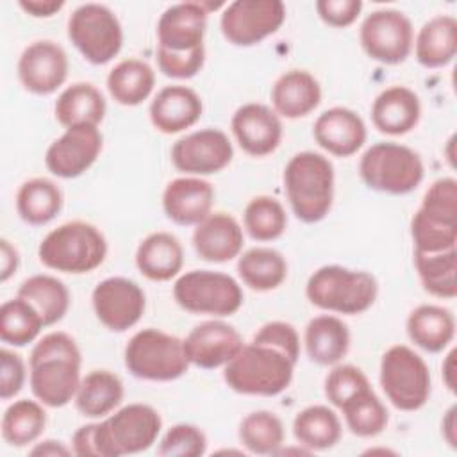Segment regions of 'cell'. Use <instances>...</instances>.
Segmentation results:
<instances>
[{"instance_id":"obj_37","label":"cell","mask_w":457,"mask_h":457,"mask_svg":"<svg viewBox=\"0 0 457 457\" xmlns=\"http://www.w3.org/2000/svg\"><path fill=\"white\" fill-rule=\"evenodd\" d=\"M62 209V191L45 177L25 180L16 193V211L29 225H45Z\"/></svg>"},{"instance_id":"obj_18","label":"cell","mask_w":457,"mask_h":457,"mask_svg":"<svg viewBox=\"0 0 457 457\" xmlns=\"http://www.w3.org/2000/svg\"><path fill=\"white\" fill-rule=\"evenodd\" d=\"M212 4L180 2L173 4L159 16L157 48L171 54H186L204 46L207 16Z\"/></svg>"},{"instance_id":"obj_24","label":"cell","mask_w":457,"mask_h":457,"mask_svg":"<svg viewBox=\"0 0 457 457\" xmlns=\"http://www.w3.org/2000/svg\"><path fill=\"white\" fill-rule=\"evenodd\" d=\"M191 241L200 259L207 262H227L241 253L245 236L232 214L211 212L195 225Z\"/></svg>"},{"instance_id":"obj_43","label":"cell","mask_w":457,"mask_h":457,"mask_svg":"<svg viewBox=\"0 0 457 457\" xmlns=\"http://www.w3.org/2000/svg\"><path fill=\"white\" fill-rule=\"evenodd\" d=\"M245 230L255 241H275L287 227V214L282 204L268 195L253 196L243 212Z\"/></svg>"},{"instance_id":"obj_33","label":"cell","mask_w":457,"mask_h":457,"mask_svg":"<svg viewBox=\"0 0 457 457\" xmlns=\"http://www.w3.org/2000/svg\"><path fill=\"white\" fill-rule=\"evenodd\" d=\"M105 98L91 82H75L68 86L55 100V120L62 127L96 125L105 116Z\"/></svg>"},{"instance_id":"obj_26","label":"cell","mask_w":457,"mask_h":457,"mask_svg":"<svg viewBox=\"0 0 457 457\" xmlns=\"http://www.w3.org/2000/svg\"><path fill=\"white\" fill-rule=\"evenodd\" d=\"M421 116L420 96L405 86H391L378 93L371 105V121L375 129L387 136H403L411 132Z\"/></svg>"},{"instance_id":"obj_41","label":"cell","mask_w":457,"mask_h":457,"mask_svg":"<svg viewBox=\"0 0 457 457\" xmlns=\"http://www.w3.org/2000/svg\"><path fill=\"white\" fill-rule=\"evenodd\" d=\"M45 321L39 311L25 298L16 296L0 307V339L11 346H25L32 343Z\"/></svg>"},{"instance_id":"obj_11","label":"cell","mask_w":457,"mask_h":457,"mask_svg":"<svg viewBox=\"0 0 457 457\" xmlns=\"http://www.w3.org/2000/svg\"><path fill=\"white\" fill-rule=\"evenodd\" d=\"M173 298L180 309L191 314L230 316L243 305V289L227 273L191 270L175 280Z\"/></svg>"},{"instance_id":"obj_17","label":"cell","mask_w":457,"mask_h":457,"mask_svg":"<svg viewBox=\"0 0 457 457\" xmlns=\"http://www.w3.org/2000/svg\"><path fill=\"white\" fill-rule=\"evenodd\" d=\"M104 137L96 125L68 127L45 154L48 171L61 179H75L87 171L102 152Z\"/></svg>"},{"instance_id":"obj_28","label":"cell","mask_w":457,"mask_h":457,"mask_svg":"<svg viewBox=\"0 0 457 457\" xmlns=\"http://www.w3.org/2000/svg\"><path fill=\"white\" fill-rule=\"evenodd\" d=\"M184 264V248L170 232L148 234L136 250V266L143 277L154 282H166L179 275Z\"/></svg>"},{"instance_id":"obj_36","label":"cell","mask_w":457,"mask_h":457,"mask_svg":"<svg viewBox=\"0 0 457 457\" xmlns=\"http://www.w3.org/2000/svg\"><path fill=\"white\" fill-rule=\"evenodd\" d=\"M293 436L309 452L332 448L341 439V421L327 405H309L293 420Z\"/></svg>"},{"instance_id":"obj_54","label":"cell","mask_w":457,"mask_h":457,"mask_svg":"<svg viewBox=\"0 0 457 457\" xmlns=\"http://www.w3.org/2000/svg\"><path fill=\"white\" fill-rule=\"evenodd\" d=\"M73 453L71 448L64 446L61 441H55V439H46L43 443H37L32 450H30V455H41V457H59V455H70Z\"/></svg>"},{"instance_id":"obj_2","label":"cell","mask_w":457,"mask_h":457,"mask_svg":"<svg viewBox=\"0 0 457 457\" xmlns=\"http://www.w3.org/2000/svg\"><path fill=\"white\" fill-rule=\"evenodd\" d=\"M82 353L66 332L43 336L29 355L30 391L43 405L59 409L68 405L80 384Z\"/></svg>"},{"instance_id":"obj_21","label":"cell","mask_w":457,"mask_h":457,"mask_svg":"<svg viewBox=\"0 0 457 457\" xmlns=\"http://www.w3.org/2000/svg\"><path fill=\"white\" fill-rule=\"evenodd\" d=\"M230 129L241 150L252 157L270 155L282 141L280 116L264 104L241 105L232 114Z\"/></svg>"},{"instance_id":"obj_6","label":"cell","mask_w":457,"mask_h":457,"mask_svg":"<svg viewBox=\"0 0 457 457\" xmlns=\"http://www.w3.org/2000/svg\"><path fill=\"white\" fill-rule=\"evenodd\" d=\"M378 295L377 278L364 270H350L339 264L318 268L305 284L307 300L318 309L337 314H361L368 311Z\"/></svg>"},{"instance_id":"obj_7","label":"cell","mask_w":457,"mask_h":457,"mask_svg":"<svg viewBox=\"0 0 457 457\" xmlns=\"http://www.w3.org/2000/svg\"><path fill=\"white\" fill-rule=\"evenodd\" d=\"M414 252L436 253L457 248V180H434L411 220Z\"/></svg>"},{"instance_id":"obj_25","label":"cell","mask_w":457,"mask_h":457,"mask_svg":"<svg viewBox=\"0 0 457 457\" xmlns=\"http://www.w3.org/2000/svg\"><path fill=\"white\" fill-rule=\"evenodd\" d=\"M204 111L202 98L187 86L162 87L152 100L148 114L152 125L162 134H177L193 127Z\"/></svg>"},{"instance_id":"obj_16","label":"cell","mask_w":457,"mask_h":457,"mask_svg":"<svg viewBox=\"0 0 457 457\" xmlns=\"http://www.w3.org/2000/svg\"><path fill=\"white\" fill-rule=\"evenodd\" d=\"M234 157L228 136L220 129H200L177 139L171 146L173 166L187 175H212L225 170Z\"/></svg>"},{"instance_id":"obj_45","label":"cell","mask_w":457,"mask_h":457,"mask_svg":"<svg viewBox=\"0 0 457 457\" xmlns=\"http://www.w3.org/2000/svg\"><path fill=\"white\" fill-rule=\"evenodd\" d=\"M370 387L364 371L353 364L337 362L325 377V396L337 409Z\"/></svg>"},{"instance_id":"obj_53","label":"cell","mask_w":457,"mask_h":457,"mask_svg":"<svg viewBox=\"0 0 457 457\" xmlns=\"http://www.w3.org/2000/svg\"><path fill=\"white\" fill-rule=\"evenodd\" d=\"M441 434L452 448H457V405H452L446 411L441 421Z\"/></svg>"},{"instance_id":"obj_23","label":"cell","mask_w":457,"mask_h":457,"mask_svg":"<svg viewBox=\"0 0 457 457\" xmlns=\"http://www.w3.org/2000/svg\"><path fill=\"white\" fill-rule=\"evenodd\" d=\"M214 187L200 177H179L162 191L164 214L177 225H198L211 214Z\"/></svg>"},{"instance_id":"obj_51","label":"cell","mask_w":457,"mask_h":457,"mask_svg":"<svg viewBox=\"0 0 457 457\" xmlns=\"http://www.w3.org/2000/svg\"><path fill=\"white\" fill-rule=\"evenodd\" d=\"M20 257L18 250L11 245L9 239H0V282H7L9 277H12L18 270Z\"/></svg>"},{"instance_id":"obj_8","label":"cell","mask_w":457,"mask_h":457,"mask_svg":"<svg viewBox=\"0 0 457 457\" xmlns=\"http://www.w3.org/2000/svg\"><path fill=\"white\" fill-rule=\"evenodd\" d=\"M359 175L373 191L407 195L421 184L425 168L420 154L412 148L395 141H380L362 154Z\"/></svg>"},{"instance_id":"obj_39","label":"cell","mask_w":457,"mask_h":457,"mask_svg":"<svg viewBox=\"0 0 457 457\" xmlns=\"http://www.w3.org/2000/svg\"><path fill=\"white\" fill-rule=\"evenodd\" d=\"M414 266L428 295L445 300L457 296V248L436 253L414 252Z\"/></svg>"},{"instance_id":"obj_35","label":"cell","mask_w":457,"mask_h":457,"mask_svg":"<svg viewBox=\"0 0 457 457\" xmlns=\"http://www.w3.org/2000/svg\"><path fill=\"white\" fill-rule=\"evenodd\" d=\"M237 273L245 286L264 293L282 286L287 277V262L278 250L255 246L239 255Z\"/></svg>"},{"instance_id":"obj_48","label":"cell","mask_w":457,"mask_h":457,"mask_svg":"<svg viewBox=\"0 0 457 457\" xmlns=\"http://www.w3.org/2000/svg\"><path fill=\"white\" fill-rule=\"evenodd\" d=\"M255 343L270 345L284 353H287L293 361L298 362L300 357V336L291 323L286 321H268L264 323L253 336Z\"/></svg>"},{"instance_id":"obj_3","label":"cell","mask_w":457,"mask_h":457,"mask_svg":"<svg viewBox=\"0 0 457 457\" xmlns=\"http://www.w3.org/2000/svg\"><path fill=\"white\" fill-rule=\"evenodd\" d=\"M284 189L293 214L303 223L321 221L334 200V166L318 152H298L284 168Z\"/></svg>"},{"instance_id":"obj_27","label":"cell","mask_w":457,"mask_h":457,"mask_svg":"<svg viewBox=\"0 0 457 457\" xmlns=\"http://www.w3.org/2000/svg\"><path fill=\"white\" fill-rule=\"evenodd\" d=\"M321 102V86L307 70L282 73L271 87L273 111L287 120L311 114Z\"/></svg>"},{"instance_id":"obj_38","label":"cell","mask_w":457,"mask_h":457,"mask_svg":"<svg viewBox=\"0 0 457 457\" xmlns=\"http://www.w3.org/2000/svg\"><path fill=\"white\" fill-rule=\"evenodd\" d=\"M18 296L29 300L41 314L45 327L64 318L70 309V291L62 280L52 275H32L18 287Z\"/></svg>"},{"instance_id":"obj_55","label":"cell","mask_w":457,"mask_h":457,"mask_svg":"<svg viewBox=\"0 0 457 457\" xmlns=\"http://www.w3.org/2000/svg\"><path fill=\"white\" fill-rule=\"evenodd\" d=\"M455 350H450L448 355L445 357L443 361V366H441V371H443V380H445V386L455 393Z\"/></svg>"},{"instance_id":"obj_22","label":"cell","mask_w":457,"mask_h":457,"mask_svg":"<svg viewBox=\"0 0 457 457\" xmlns=\"http://www.w3.org/2000/svg\"><path fill=\"white\" fill-rule=\"evenodd\" d=\"M314 141L336 157H350L366 143V125L362 118L348 107H330L323 111L312 127Z\"/></svg>"},{"instance_id":"obj_5","label":"cell","mask_w":457,"mask_h":457,"mask_svg":"<svg viewBox=\"0 0 457 457\" xmlns=\"http://www.w3.org/2000/svg\"><path fill=\"white\" fill-rule=\"evenodd\" d=\"M107 255V241L93 223L73 220L50 230L37 248L43 266L61 273H89Z\"/></svg>"},{"instance_id":"obj_9","label":"cell","mask_w":457,"mask_h":457,"mask_svg":"<svg viewBox=\"0 0 457 457\" xmlns=\"http://www.w3.org/2000/svg\"><path fill=\"white\" fill-rule=\"evenodd\" d=\"M125 368L136 378L170 382L189 370L184 341L159 328L137 330L123 352Z\"/></svg>"},{"instance_id":"obj_15","label":"cell","mask_w":457,"mask_h":457,"mask_svg":"<svg viewBox=\"0 0 457 457\" xmlns=\"http://www.w3.org/2000/svg\"><path fill=\"white\" fill-rule=\"evenodd\" d=\"M91 303L98 321L105 328L125 332L141 320L146 296L137 282L125 277H109L95 286Z\"/></svg>"},{"instance_id":"obj_42","label":"cell","mask_w":457,"mask_h":457,"mask_svg":"<svg viewBox=\"0 0 457 457\" xmlns=\"http://www.w3.org/2000/svg\"><path fill=\"white\" fill-rule=\"evenodd\" d=\"M239 441L250 452L257 455L278 453L284 445V425L275 412L255 411L246 414L239 423Z\"/></svg>"},{"instance_id":"obj_44","label":"cell","mask_w":457,"mask_h":457,"mask_svg":"<svg viewBox=\"0 0 457 457\" xmlns=\"http://www.w3.org/2000/svg\"><path fill=\"white\" fill-rule=\"evenodd\" d=\"M341 412L350 432L359 437L378 436L389 421V412L386 405L371 387L346 402L341 407Z\"/></svg>"},{"instance_id":"obj_40","label":"cell","mask_w":457,"mask_h":457,"mask_svg":"<svg viewBox=\"0 0 457 457\" xmlns=\"http://www.w3.org/2000/svg\"><path fill=\"white\" fill-rule=\"evenodd\" d=\"M46 412L37 400L12 402L2 416V437L7 445L21 448L34 443L45 430Z\"/></svg>"},{"instance_id":"obj_47","label":"cell","mask_w":457,"mask_h":457,"mask_svg":"<svg viewBox=\"0 0 457 457\" xmlns=\"http://www.w3.org/2000/svg\"><path fill=\"white\" fill-rule=\"evenodd\" d=\"M155 59L157 68L159 71H162V75L171 79H191L202 70L205 62V46L186 54H171L157 48Z\"/></svg>"},{"instance_id":"obj_30","label":"cell","mask_w":457,"mask_h":457,"mask_svg":"<svg viewBox=\"0 0 457 457\" xmlns=\"http://www.w3.org/2000/svg\"><path fill=\"white\" fill-rule=\"evenodd\" d=\"M305 352L320 366H334L343 361L350 348L346 323L332 314L314 316L305 327Z\"/></svg>"},{"instance_id":"obj_4","label":"cell","mask_w":457,"mask_h":457,"mask_svg":"<svg viewBox=\"0 0 457 457\" xmlns=\"http://www.w3.org/2000/svg\"><path fill=\"white\" fill-rule=\"evenodd\" d=\"M295 366L296 361L282 350L252 341L225 364L223 380L239 395L277 396L289 387Z\"/></svg>"},{"instance_id":"obj_14","label":"cell","mask_w":457,"mask_h":457,"mask_svg":"<svg viewBox=\"0 0 457 457\" xmlns=\"http://www.w3.org/2000/svg\"><path fill=\"white\" fill-rule=\"evenodd\" d=\"M286 21V5L280 0H236L225 5L220 29L236 46H253L275 34Z\"/></svg>"},{"instance_id":"obj_1","label":"cell","mask_w":457,"mask_h":457,"mask_svg":"<svg viewBox=\"0 0 457 457\" xmlns=\"http://www.w3.org/2000/svg\"><path fill=\"white\" fill-rule=\"evenodd\" d=\"M162 428L161 414L146 403H129L100 423H87L71 436L75 455L121 457L148 450Z\"/></svg>"},{"instance_id":"obj_20","label":"cell","mask_w":457,"mask_h":457,"mask_svg":"<svg viewBox=\"0 0 457 457\" xmlns=\"http://www.w3.org/2000/svg\"><path fill=\"white\" fill-rule=\"evenodd\" d=\"M184 352L189 364L202 370H214L230 362L243 348L241 334L228 323L207 320L191 328L186 336Z\"/></svg>"},{"instance_id":"obj_50","label":"cell","mask_w":457,"mask_h":457,"mask_svg":"<svg viewBox=\"0 0 457 457\" xmlns=\"http://www.w3.org/2000/svg\"><path fill=\"white\" fill-rule=\"evenodd\" d=\"M362 11L361 0H318L316 12L330 27L343 29L352 25Z\"/></svg>"},{"instance_id":"obj_46","label":"cell","mask_w":457,"mask_h":457,"mask_svg":"<svg viewBox=\"0 0 457 457\" xmlns=\"http://www.w3.org/2000/svg\"><path fill=\"white\" fill-rule=\"evenodd\" d=\"M207 450L204 430L191 423H177L162 436L157 453L161 457H200Z\"/></svg>"},{"instance_id":"obj_29","label":"cell","mask_w":457,"mask_h":457,"mask_svg":"<svg viewBox=\"0 0 457 457\" xmlns=\"http://www.w3.org/2000/svg\"><path fill=\"white\" fill-rule=\"evenodd\" d=\"M405 328L416 346L428 353H439L453 341L455 318L446 307L423 303L409 312Z\"/></svg>"},{"instance_id":"obj_19","label":"cell","mask_w":457,"mask_h":457,"mask_svg":"<svg viewBox=\"0 0 457 457\" xmlns=\"http://www.w3.org/2000/svg\"><path fill=\"white\" fill-rule=\"evenodd\" d=\"M68 55L61 45L50 39L30 43L18 59V79L34 95H50L68 77Z\"/></svg>"},{"instance_id":"obj_10","label":"cell","mask_w":457,"mask_h":457,"mask_svg":"<svg viewBox=\"0 0 457 457\" xmlns=\"http://www.w3.org/2000/svg\"><path fill=\"white\" fill-rule=\"evenodd\" d=\"M380 387L398 409L412 412L421 409L430 396V370L423 357L405 345H393L380 359Z\"/></svg>"},{"instance_id":"obj_34","label":"cell","mask_w":457,"mask_h":457,"mask_svg":"<svg viewBox=\"0 0 457 457\" xmlns=\"http://www.w3.org/2000/svg\"><path fill=\"white\" fill-rule=\"evenodd\" d=\"M155 86L154 68L141 59L129 57L120 61L107 75V91L120 105H139Z\"/></svg>"},{"instance_id":"obj_12","label":"cell","mask_w":457,"mask_h":457,"mask_svg":"<svg viewBox=\"0 0 457 457\" xmlns=\"http://www.w3.org/2000/svg\"><path fill=\"white\" fill-rule=\"evenodd\" d=\"M68 37L91 64L114 59L123 45L118 16L104 4H82L68 18Z\"/></svg>"},{"instance_id":"obj_32","label":"cell","mask_w":457,"mask_h":457,"mask_svg":"<svg viewBox=\"0 0 457 457\" xmlns=\"http://www.w3.org/2000/svg\"><path fill=\"white\" fill-rule=\"evenodd\" d=\"M121 378L109 370H93L80 378L75 393V407L86 418H105L123 400Z\"/></svg>"},{"instance_id":"obj_13","label":"cell","mask_w":457,"mask_h":457,"mask_svg":"<svg viewBox=\"0 0 457 457\" xmlns=\"http://www.w3.org/2000/svg\"><path fill=\"white\" fill-rule=\"evenodd\" d=\"M359 39L370 59L382 64H400L412 52L414 29L402 11L377 9L362 20Z\"/></svg>"},{"instance_id":"obj_31","label":"cell","mask_w":457,"mask_h":457,"mask_svg":"<svg viewBox=\"0 0 457 457\" xmlns=\"http://www.w3.org/2000/svg\"><path fill=\"white\" fill-rule=\"evenodd\" d=\"M416 61L425 68H443L457 54V20L450 14H437L425 21L414 39Z\"/></svg>"},{"instance_id":"obj_49","label":"cell","mask_w":457,"mask_h":457,"mask_svg":"<svg viewBox=\"0 0 457 457\" xmlns=\"http://www.w3.org/2000/svg\"><path fill=\"white\" fill-rule=\"evenodd\" d=\"M25 362L21 355L9 348L0 350V398H14L25 384Z\"/></svg>"},{"instance_id":"obj_52","label":"cell","mask_w":457,"mask_h":457,"mask_svg":"<svg viewBox=\"0 0 457 457\" xmlns=\"http://www.w3.org/2000/svg\"><path fill=\"white\" fill-rule=\"evenodd\" d=\"M18 5L34 18H50L64 7V2L62 0H20Z\"/></svg>"}]
</instances>
